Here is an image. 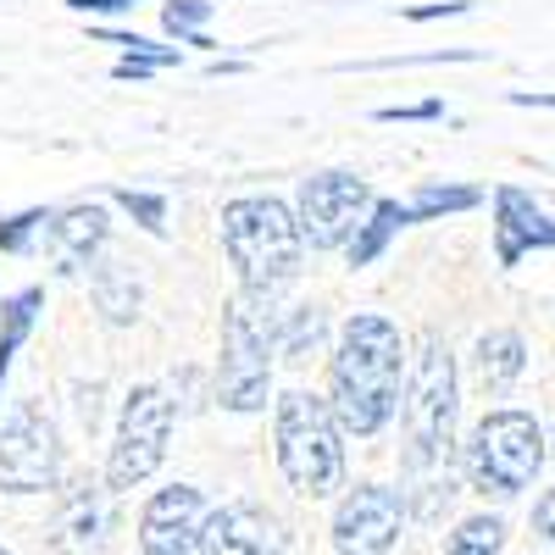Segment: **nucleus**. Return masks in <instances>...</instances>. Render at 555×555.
<instances>
[{
	"label": "nucleus",
	"mask_w": 555,
	"mask_h": 555,
	"mask_svg": "<svg viewBox=\"0 0 555 555\" xmlns=\"http://www.w3.org/2000/svg\"><path fill=\"white\" fill-rule=\"evenodd\" d=\"M528 250H555V222L533 206V195H522L517 183L494 190V261L517 267Z\"/></svg>",
	"instance_id": "ddd939ff"
},
{
	"label": "nucleus",
	"mask_w": 555,
	"mask_h": 555,
	"mask_svg": "<svg viewBox=\"0 0 555 555\" xmlns=\"http://www.w3.org/2000/svg\"><path fill=\"white\" fill-rule=\"evenodd\" d=\"M73 12H117V7H133V0H67Z\"/></svg>",
	"instance_id": "7c9ffc66"
},
{
	"label": "nucleus",
	"mask_w": 555,
	"mask_h": 555,
	"mask_svg": "<svg viewBox=\"0 0 555 555\" xmlns=\"http://www.w3.org/2000/svg\"><path fill=\"white\" fill-rule=\"evenodd\" d=\"M167 434H172V400L156 384H139L122 405V423H117V444H112V461H106V489L145 483L167 455Z\"/></svg>",
	"instance_id": "0eeeda50"
},
{
	"label": "nucleus",
	"mask_w": 555,
	"mask_h": 555,
	"mask_svg": "<svg viewBox=\"0 0 555 555\" xmlns=\"http://www.w3.org/2000/svg\"><path fill=\"white\" fill-rule=\"evenodd\" d=\"M101 240H106V217H101V206L44 211V222H39V245L51 250V261H56L62 272L89 267V256L101 250Z\"/></svg>",
	"instance_id": "4468645a"
},
{
	"label": "nucleus",
	"mask_w": 555,
	"mask_h": 555,
	"mask_svg": "<svg viewBox=\"0 0 555 555\" xmlns=\"http://www.w3.org/2000/svg\"><path fill=\"white\" fill-rule=\"evenodd\" d=\"M206 17H211V0H172V7H167V28H172L178 39H190V44H211V39L201 34Z\"/></svg>",
	"instance_id": "4be33fe9"
},
{
	"label": "nucleus",
	"mask_w": 555,
	"mask_h": 555,
	"mask_svg": "<svg viewBox=\"0 0 555 555\" xmlns=\"http://www.w3.org/2000/svg\"><path fill=\"white\" fill-rule=\"evenodd\" d=\"M39 222H44V211H23L12 222H0V250H28L34 234H39Z\"/></svg>",
	"instance_id": "393cba45"
},
{
	"label": "nucleus",
	"mask_w": 555,
	"mask_h": 555,
	"mask_svg": "<svg viewBox=\"0 0 555 555\" xmlns=\"http://www.w3.org/2000/svg\"><path fill=\"white\" fill-rule=\"evenodd\" d=\"M117 201H122V211H133V217H139V228H151V234H162V228H167V201H162V195L122 190Z\"/></svg>",
	"instance_id": "5701e85b"
},
{
	"label": "nucleus",
	"mask_w": 555,
	"mask_h": 555,
	"mask_svg": "<svg viewBox=\"0 0 555 555\" xmlns=\"http://www.w3.org/2000/svg\"><path fill=\"white\" fill-rule=\"evenodd\" d=\"M284 350V311L272 295L240 289L222 311V366H217V400L228 411H261L272 389V356Z\"/></svg>",
	"instance_id": "7ed1b4c3"
},
{
	"label": "nucleus",
	"mask_w": 555,
	"mask_h": 555,
	"mask_svg": "<svg viewBox=\"0 0 555 555\" xmlns=\"http://www.w3.org/2000/svg\"><path fill=\"white\" fill-rule=\"evenodd\" d=\"M533 533H539L544 550L555 555V489H544V500L533 505Z\"/></svg>",
	"instance_id": "bb28decb"
},
{
	"label": "nucleus",
	"mask_w": 555,
	"mask_h": 555,
	"mask_svg": "<svg viewBox=\"0 0 555 555\" xmlns=\"http://www.w3.org/2000/svg\"><path fill=\"white\" fill-rule=\"evenodd\" d=\"M522 366H528V345H522V334L494 328V334L478 339V378H483L489 395H505V389H512V384L522 378Z\"/></svg>",
	"instance_id": "dca6fc26"
},
{
	"label": "nucleus",
	"mask_w": 555,
	"mask_h": 555,
	"mask_svg": "<svg viewBox=\"0 0 555 555\" xmlns=\"http://www.w3.org/2000/svg\"><path fill=\"white\" fill-rule=\"evenodd\" d=\"M544 444H550V455H555V428H550V439H544Z\"/></svg>",
	"instance_id": "2f4dec72"
},
{
	"label": "nucleus",
	"mask_w": 555,
	"mask_h": 555,
	"mask_svg": "<svg viewBox=\"0 0 555 555\" xmlns=\"http://www.w3.org/2000/svg\"><path fill=\"white\" fill-rule=\"evenodd\" d=\"M405 522V500L384 483H361L334 512V544L339 555H389Z\"/></svg>",
	"instance_id": "9d476101"
},
{
	"label": "nucleus",
	"mask_w": 555,
	"mask_h": 555,
	"mask_svg": "<svg viewBox=\"0 0 555 555\" xmlns=\"http://www.w3.org/2000/svg\"><path fill=\"white\" fill-rule=\"evenodd\" d=\"M461 12H473V0H439V7H411L405 17H411V23H434V17H461Z\"/></svg>",
	"instance_id": "cd10ccee"
},
{
	"label": "nucleus",
	"mask_w": 555,
	"mask_h": 555,
	"mask_svg": "<svg viewBox=\"0 0 555 555\" xmlns=\"http://www.w3.org/2000/svg\"><path fill=\"white\" fill-rule=\"evenodd\" d=\"M278 467H284L295 494H334L345 478V444L328 400H317L306 389H289L278 400Z\"/></svg>",
	"instance_id": "39448f33"
},
{
	"label": "nucleus",
	"mask_w": 555,
	"mask_h": 555,
	"mask_svg": "<svg viewBox=\"0 0 555 555\" xmlns=\"http://www.w3.org/2000/svg\"><path fill=\"white\" fill-rule=\"evenodd\" d=\"M0 555H12V550H7V544H0Z\"/></svg>",
	"instance_id": "473e14b6"
},
{
	"label": "nucleus",
	"mask_w": 555,
	"mask_h": 555,
	"mask_svg": "<svg viewBox=\"0 0 555 555\" xmlns=\"http://www.w3.org/2000/svg\"><path fill=\"white\" fill-rule=\"evenodd\" d=\"M500 544H505V522L500 517H467L450 533L444 555H500Z\"/></svg>",
	"instance_id": "412c9836"
},
{
	"label": "nucleus",
	"mask_w": 555,
	"mask_h": 555,
	"mask_svg": "<svg viewBox=\"0 0 555 555\" xmlns=\"http://www.w3.org/2000/svg\"><path fill=\"white\" fill-rule=\"evenodd\" d=\"M361 211H373V190H366V178H356V172H317V178H306L300 183V211H295L300 245L334 250V245L356 240Z\"/></svg>",
	"instance_id": "6e6552de"
},
{
	"label": "nucleus",
	"mask_w": 555,
	"mask_h": 555,
	"mask_svg": "<svg viewBox=\"0 0 555 555\" xmlns=\"http://www.w3.org/2000/svg\"><path fill=\"white\" fill-rule=\"evenodd\" d=\"M444 117V101H416V106H384L378 122H434Z\"/></svg>",
	"instance_id": "a878e982"
},
{
	"label": "nucleus",
	"mask_w": 555,
	"mask_h": 555,
	"mask_svg": "<svg viewBox=\"0 0 555 555\" xmlns=\"http://www.w3.org/2000/svg\"><path fill=\"white\" fill-rule=\"evenodd\" d=\"M322 339V311L317 306H306V311H295V328H284V350L289 356H300L306 345H317Z\"/></svg>",
	"instance_id": "b1692460"
},
{
	"label": "nucleus",
	"mask_w": 555,
	"mask_h": 555,
	"mask_svg": "<svg viewBox=\"0 0 555 555\" xmlns=\"http://www.w3.org/2000/svg\"><path fill=\"white\" fill-rule=\"evenodd\" d=\"M478 201H483V190H473V183H423L405 211H411V222H428L444 211H473Z\"/></svg>",
	"instance_id": "6ab92c4d"
},
{
	"label": "nucleus",
	"mask_w": 555,
	"mask_h": 555,
	"mask_svg": "<svg viewBox=\"0 0 555 555\" xmlns=\"http://www.w3.org/2000/svg\"><path fill=\"white\" fill-rule=\"evenodd\" d=\"M206 528V500L190 483L156 489L139 512V555H195Z\"/></svg>",
	"instance_id": "9b49d317"
},
{
	"label": "nucleus",
	"mask_w": 555,
	"mask_h": 555,
	"mask_svg": "<svg viewBox=\"0 0 555 555\" xmlns=\"http://www.w3.org/2000/svg\"><path fill=\"white\" fill-rule=\"evenodd\" d=\"M450 461H455V361L439 334L423 339L405 389V473L416 489H434V500L450 489Z\"/></svg>",
	"instance_id": "f03ea898"
},
{
	"label": "nucleus",
	"mask_w": 555,
	"mask_h": 555,
	"mask_svg": "<svg viewBox=\"0 0 555 555\" xmlns=\"http://www.w3.org/2000/svg\"><path fill=\"white\" fill-rule=\"evenodd\" d=\"M95 306L106 311V322H133L139 317V278L122 261L95 267Z\"/></svg>",
	"instance_id": "a211bd4d"
},
{
	"label": "nucleus",
	"mask_w": 555,
	"mask_h": 555,
	"mask_svg": "<svg viewBox=\"0 0 555 555\" xmlns=\"http://www.w3.org/2000/svg\"><path fill=\"white\" fill-rule=\"evenodd\" d=\"M222 245L234 256L250 295H278L300 272V228L295 211L272 195H245L222 206Z\"/></svg>",
	"instance_id": "20e7f679"
},
{
	"label": "nucleus",
	"mask_w": 555,
	"mask_h": 555,
	"mask_svg": "<svg viewBox=\"0 0 555 555\" xmlns=\"http://www.w3.org/2000/svg\"><path fill=\"white\" fill-rule=\"evenodd\" d=\"M461 467L483 494H522L544 467V428L528 411H489L467 434Z\"/></svg>",
	"instance_id": "423d86ee"
},
{
	"label": "nucleus",
	"mask_w": 555,
	"mask_h": 555,
	"mask_svg": "<svg viewBox=\"0 0 555 555\" xmlns=\"http://www.w3.org/2000/svg\"><path fill=\"white\" fill-rule=\"evenodd\" d=\"M201 550L206 555H284V522L261 512L256 500H228L222 512H206Z\"/></svg>",
	"instance_id": "f8f14e48"
},
{
	"label": "nucleus",
	"mask_w": 555,
	"mask_h": 555,
	"mask_svg": "<svg viewBox=\"0 0 555 555\" xmlns=\"http://www.w3.org/2000/svg\"><path fill=\"white\" fill-rule=\"evenodd\" d=\"M56 467H62V444H56L51 416L39 405H17L0 423V489L39 494L56 483Z\"/></svg>",
	"instance_id": "1a4fd4ad"
},
{
	"label": "nucleus",
	"mask_w": 555,
	"mask_h": 555,
	"mask_svg": "<svg viewBox=\"0 0 555 555\" xmlns=\"http://www.w3.org/2000/svg\"><path fill=\"white\" fill-rule=\"evenodd\" d=\"M151 73H162V67L145 62V56H122V62H117V78H151Z\"/></svg>",
	"instance_id": "c85d7f7f"
},
{
	"label": "nucleus",
	"mask_w": 555,
	"mask_h": 555,
	"mask_svg": "<svg viewBox=\"0 0 555 555\" xmlns=\"http://www.w3.org/2000/svg\"><path fill=\"white\" fill-rule=\"evenodd\" d=\"M34 311H39V289H23V295H12L7 306H0V317H7V328H0V384H7L12 356L28 339V328H34Z\"/></svg>",
	"instance_id": "aec40b11"
},
{
	"label": "nucleus",
	"mask_w": 555,
	"mask_h": 555,
	"mask_svg": "<svg viewBox=\"0 0 555 555\" xmlns=\"http://www.w3.org/2000/svg\"><path fill=\"white\" fill-rule=\"evenodd\" d=\"M400 361H405V345H400V328L378 311H361L345 322V339L334 350V423L345 434H378L395 405H400Z\"/></svg>",
	"instance_id": "f257e3e1"
},
{
	"label": "nucleus",
	"mask_w": 555,
	"mask_h": 555,
	"mask_svg": "<svg viewBox=\"0 0 555 555\" xmlns=\"http://www.w3.org/2000/svg\"><path fill=\"white\" fill-rule=\"evenodd\" d=\"M405 222H411V211L400 201H373V211H366V222L356 228V240H350V267H373Z\"/></svg>",
	"instance_id": "f3484780"
},
{
	"label": "nucleus",
	"mask_w": 555,
	"mask_h": 555,
	"mask_svg": "<svg viewBox=\"0 0 555 555\" xmlns=\"http://www.w3.org/2000/svg\"><path fill=\"white\" fill-rule=\"evenodd\" d=\"M56 555H89L101 539H106V505H101V483L78 478L67 494H62V512H56Z\"/></svg>",
	"instance_id": "2eb2a0df"
},
{
	"label": "nucleus",
	"mask_w": 555,
	"mask_h": 555,
	"mask_svg": "<svg viewBox=\"0 0 555 555\" xmlns=\"http://www.w3.org/2000/svg\"><path fill=\"white\" fill-rule=\"evenodd\" d=\"M512 106H544V112H555V95H544V89H512Z\"/></svg>",
	"instance_id": "c756f323"
}]
</instances>
